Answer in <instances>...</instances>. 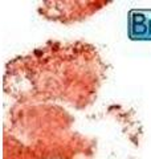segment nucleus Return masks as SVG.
Segmentation results:
<instances>
[]
</instances>
